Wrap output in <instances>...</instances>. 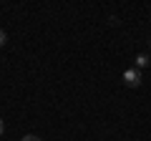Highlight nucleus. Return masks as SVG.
<instances>
[{
	"instance_id": "obj_4",
	"label": "nucleus",
	"mask_w": 151,
	"mask_h": 141,
	"mask_svg": "<svg viewBox=\"0 0 151 141\" xmlns=\"http://www.w3.org/2000/svg\"><path fill=\"white\" fill-rule=\"evenodd\" d=\"M0 45H5V33L0 30Z\"/></svg>"
},
{
	"instance_id": "obj_5",
	"label": "nucleus",
	"mask_w": 151,
	"mask_h": 141,
	"mask_svg": "<svg viewBox=\"0 0 151 141\" xmlns=\"http://www.w3.org/2000/svg\"><path fill=\"white\" fill-rule=\"evenodd\" d=\"M0 134H3V121H0Z\"/></svg>"
},
{
	"instance_id": "obj_1",
	"label": "nucleus",
	"mask_w": 151,
	"mask_h": 141,
	"mask_svg": "<svg viewBox=\"0 0 151 141\" xmlns=\"http://www.w3.org/2000/svg\"><path fill=\"white\" fill-rule=\"evenodd\" d=\"M124 81H126V86H131V88H136L141 83V73H139V68H129L124 73Z\"/></svg>"
},
{
	"instance_id": "obj_2",
	"label": "nucleus",
	"mask_w": 151,
	"mask_h": 141,
	"mask_svg": "<svg viewBox=\"0 0 151 141\" xmlns=\"http://www.w3.org/2000/svg\"><path fill=\"white\" fill-rule=\"evenodd\" d=\"M136 65H139V68H146V65H149V55H146V53H141L139 58H136Z\"/></svg>"
},
{
	"instance_id": "obj_3",
	"label": "nucleus",
	"mask_w": 151,
	"mask_h": 141,
	"mask_svg": "<svg viewBox=\"0 0 151 141\" xmlns=\"http://www.w3.org/2000/svg\"><path fill=\"white\" fill-rule=\"evenodd\" d=\"M23 141H40V139H38L35 134H28V136H23Z\"/></svg>"
}]
</instances>
